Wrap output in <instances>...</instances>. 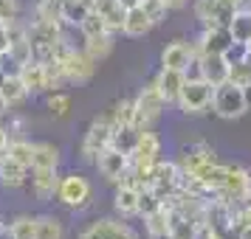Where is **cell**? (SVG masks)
Here are the masks:
<instances>
[{
    "instance_id": "7402d4cb",
    "label": "cell",
    "mask_w": 251,
    "mask_h": 239,
    "mask_svg": "<svg viewBox=\"0 0 251 239\" xmlns=\"http://www.w3.org/2000/svg\"><path fill=\"white\" fill-rule=\"evenodd\" d=\"M113 208H116V214L122 217V219L138 217V189L119 183V186H116V194H113Z\"/></svg>"
},
{
    "instance_id": "ac0fdd59",
    "label": "cell",
    "mask_w": 251,
    "mask_h": 239,
    "mask_svg": "<svg viewBox=\"0 0 251 239\" xmlns=\"http://www.w3.org/2000/svg\"><path fill=\"white\" fill-rule=\"evenodd\" d=\"M91 228L99 234L102 239H141L133 231V228L127 225L125 219L119 217V219H113V217H104V219H93Z\"/></svg>"
},
{
    "instance_id": "5b68a950",
    "label": "cell",
    "mask_w": 251,
    "mask_h": 239,
    "mask_svg": "<svg viewBox=\"0 0 251 239\" xmlns=\"http://www.w3.org/2000/svg\"><path fill=\"white\" fill-rule=\"evenodd\" d=\"M133 102H136V118H133V124H136L138 130H152V124H155L161 115H164V110H167V102H164L161 90L155 87V82H150L147 87H141Z\"/></svg>"
},
{
    "instance_id": "9c48e42d",
    "label": "cell",
    "mask_w": 251,
    "mask_h": 239,
    "mask_svg": "<svg viewBox=\"0 0 251 239\" xmlns=\"http://www.w3.org/2000/svg\"><path fill=\"white\" fill-rule=\"evenodd\" d=\"M152 189L161 197H170L181 189V166L175 160H155L152 163Z\"/></svg>"
},
{
    "instance_id": "b9f144b4",
    "label": "cell",
    "mask_w": 251,
    "mask_h": 239,
    "mask_svg": "<svg viewBox=\"0 0 251 239\" xmlns=\"http://www.w3.org/2000/svg\"><path fill=\"white\" fill-rule=\"evenodd\" d=\"M20 17V3L17 0H0V20L3 23H12Z\"/></svg>"
},
{
    "instance_id": "816d5d0a",
    "label": "cell",
    "mask_w": 251,
    "mask_h": 239,
    "mask_svg": "<svg viewBox=\"0 0 251 239\" xmlns=\"http://www.w3.org/2000/svg\"><path fill=\"white\" fill-rule=\"evenodd\" d=\"M237 239H251V225L240 222V225H237Z\"/></svg>"
},
{
    "instance_id": "f546056e",
    "label": "cell",
    "mask_w": 251,
    "mask_h": 239,
    "mask_svg": "<svg viewBox=\"0 0 251 239\" xmlns=\"http://www.w3.org/2000/svg\"><path fill=\"white\" fill-rule=\"evenodd\" d=\"M6 155L14 158L17 163H23L25 169H31L34 166V144L28 141V138H12L9 141V147H6Z\"/></svg>"
},
{
    "instance_id": "7a4b0ae2",
    "label": "cell",
    "mask_w": 251,
    "mask_h": 239,
    "mask_svg": "<svg viewBox=\"0 0 251 239\" xmlns=\"http://www.w3.org/2000/svg\"><path fill=\"white\" fill-rule=\"evenodd\" d=\"M59 205H65L71 211H82V208H88L93 200V186L91 180L79 174V172H68V174H62L57 183V197H54Z\"/></svg>"
},
{
    "instance_id": "74e56055",
    "label": "cell",
    "mask_w": 251,
    "mask_h": 239,
    "mask_svg": "<svg viewBox=\"0 0 251 239\" xmlns=\"http://www.w3.org/2000/svg\"><path fill=\"white\" fill-rule=\"evenodd\" d=\"M231 85H237V87H246L249 90L251 87V65L246 62V59H240V62H231L228 65V79Z\"/></svg>"
},
{
    "instance_id": "836d02e7",
    "label": "cell",
    "mask_w": 251,
    "mask_h": 239,
    "mask_svg": "<svg viewBox=\"0 0 251 239\" xmlns=\"http://www.w3.org/2000/svg\"><path fill=\"white\" fill-rule=\"evenodd\" d=\"M14 239H37V214H17L9 222Z\"/></svg>"
},
{
    "instance_id": "8d00e7d4",
    "label": "cell",
    "mask_w": 251,
    "mask_h": 239,
    "mask_svg": "<svg viewBox=\"0 0 251 239\" xmlns=\"http://www.w3.org/2000/svg\"><path fill=\"white\" fill-rule=\"evenodd\" d=\"M48 113L54 115V118H68L71 115V96L62 90H51L48 96Z\"/></svg>"
},
{
    "instance_id": "f907efd6",
    "label": "cell",
    "mask_w": 251,
    "mask_h": 239,
    "mask_svg": "<svg viewBox=\"0 0 251 239\" xmlns=\"http://www.w3.org/2000/svg\"><path fill=\"white\" fill-rule=\"evenodd\" d=\"M164 3H167V9H170V12H178V9H183L189 0H164Z\"/></svg>"
},
{
    "instance_id": "44dd1931",
    "label": "cell",
    "mask_w": 251,
    "mask_h": 239,
    "mask_svg": "<svg viewBox=\"0 0 251 239\" xmlns=\"http://www.w3.org/2000/svg\"><path fill=\"white\" fill-rule=\"evenodd\" d=\"M91 9L99 17H102L107 28L110 31H122V23H125V9H122V3L119 0H91Z\"/></svg>"
},
{
    "instance_id": "ab89813d",
    "label": "cell",
    "mask_w": 251,
    "mask_h": 239,
    "mask_svg": "<svg viewBox=\"0 0 251 239\" xmlns=\"http://www.w3.org/2000/svg\"><path fill=\"white\" fill-rule=\"evenodd\" d=\"M138 6H141L144 14L152 20V25H161L164 20H167V14H170V9H167V3H164V0H141Z\"/></svg>"
},
{
    "instance_id": "52a82bcc",
    "label": "cell",
    "mask_w": 251,
    "mask_h": 239,
    "mask_svg": "<svg viewBox=\"0 0 251 239\" xmlns=\"http://www.w3.org/2000/svg\"><path fill=\"white\" fill-rule=\"evenodd\" d=\"M59 62H62V70H65L68 85H88V82L93 79V73H96V65H99V62L91 59L82 48H71Z\"/></svg>"
},
{
    "instance_id": "1f68e13d",
    "label": "cell",
    "mask_w": 251,
    "mask_h": 239,
    "mask_svg": "<svg viewBox=\"0 0 251 239\" xmlns=\"http://www.w3.org/2000/svg\"><path fill=\"white\" fill-rule=\"evenodd\" d=\"M37 239H65V225L54 214H37Z\"/></svg>"
},
{
    "instance_id": "ee69618b",
    "label": "cell",
    "mask_w": 251,
    "mask_h": 239,
    "mask_svg": "<svg viewBox=\"0 0 251 239\" xmlns=\"http://www.w3.org/2000/svg\"><path fill=\"white\" fill-rule=\"evenodd\" d=\"M201 239H237V228H228L223 234H217V231H201Z\"/></svg>"
},
{
    "instance_id": "2e32d148",
    "label": "cell",
    "mask_w": 251,
    "mask_h": 239,
    "mask_svg": "<svg viewBox=\"0 0 251 239\" xmlns=\"http://www.w3.org/2000/svg\"><path fill=\"white\" fill-rule=\"evenodd\" d=\"M183 70H170V68H161L155 73V87L161 90L164 102L167 104H178V96H181V87H183Z\"/></svg>"
},
{
    "instance_id": "d590c367",
    "label": "cell",
    "mask_w": 251,
    "mask_h": 239,
    "mask_svg": "<svg viewBox=\"0 0 251 239\" xmlns=\"http://www.w3.org/2000/svg\"><path fill=\"white\" fill-rule=\"evenodd\" d=\"M43 68H46V82H48V90H62L68 79H65V70H62V62L59 59H48L43 62Z\"/></svg>"
},
{
    "instance_id": "4fadbf2b",
    "label": "cell",
    "mask_w": 251,
    "mask_h": 239,
    "mask_svg": "<svg viewBox=\"0 0 251 239\" xmlns=\"http://www.w3.org/2000/svg\"><path fill=\"white\" fill-rule=\"evenodd\" d=\"M28 180H31V194L40 203H51L57 197V183H59L57 169H31Z\"/></svg>"
},
{
    "instance_id": "4316f807",
    "label": "cell",
    "mask_w": 251,
    "mask_h": 239,
    "mask_svg": "<svg viewBox=\"0 0 251 239\" xmlns=\"http://www.w3.org/2000/svg\"><path fill=\"white\" fill-rule=\"evenodd\" d=\"M31 169H59V147L51 141L34 144V166Z\"/></svg>"
},
{
    "instance_id": "484cf974",
    "label": "cell",
    "mask_w": 251,
    "mask_h": 239,
    "mask_svg": "<svg viewBox=\"0 0 251 239\" xmlns=\"http://www.w3.org/2000/svg\"><path fill=\"white\" fill-rule=\"evenodd\" d=\"M0 93H3V99H6V104L9 107H20V104L31 96V93L25 90V85L20 82V76H3V82H0Z\"/></svg>"
},
{
    "instance_id": "d4e9b609",
    "label": "cell",
    "mask_w": 251,
    "mask_h": 239,
    "mask_svg": "<svg viewBox=\"0 0 251 239\" xmlns=\"http://www.w3.org/2000/svg\"><path fill=\"white\" fill-rule=\"evenodd\" d=\"M170 239H201V225L170 208Z\"/></svg>"
},
{
    "instance_id": "7c38bea8",
    "label": "cell",
    "mask_w": 251,
    "mask_h": 239,
    "mask_svg": "<svg viewBox=\"0 0 251 239\" xmlns=\"http://www.w3.org/2000/svg\"><path fill=\"white\" fill-rule=\"evenodd\" d=\"M192 12H195V20L203 25V28L206 25H228L231 17H234V9L220 6L217 0H195Z\"/></svg>"
},
{
    "instance_id": "11a10c76",
    "label": "cell",
    "mask_w": 251,
    "mask_h": 239,
    "mask_svg": "<svg viewBox=\"0 0 251 239\" xmlns=\"http://www.w3.org/2000/svg\"><path fill=\"white\" fill-rule=\"evenodd\" d=\"M119 3H122V9L127 12V9H136V6L141 3V0H119Z\"/></svg>"
},
{
    "instance_id": "bcb514c9",
    "label": "cell",
    "mask_w": 251,
    "mask_h": 239,
    "mask_svg": "<svg viewBox=\"0 0 251 239\" xmlns=\"http://www.w3.org/2000/svg\"><path fill=\"white\" fill-rule=\"evenodd\" d=\"M240 222H246V225H251V203H246L243 208H240ZM237 222V225H240Z\"/></svg>"
},
{
    "instance_id": "7dc6e473",
    "label": "cell",
    "mask_w": 251,
    "mask_h": 239,
    "mask_svg": "<svg viewBox=\"0 0 251 239\" xmlns=\"http://www.w3.org/2000/svg\"><path fill=\"white\" fill-rule=\"evenodd\" d=\"M217 3H220V6H228V9H234V12H237V9H243L249 0H217Z\"/></svg>"
},
{
    "instance_id": "8992f818",
    "label": "cell",
    "mask_w": 251,
    "mask_h": 239,
    "mask_svg": "<svg viewBox=\"0 0 251 239\" xmlns=\"http://www.w3.org/2000/svg\"><path fill=\"white\" fill-rule=\"evenodd\" d=\"M110 135H113V124H110V118L107 113L104 115H96L88 127V132L82 138V147H79V155L85 163H93V160L99 158V152L110 147Z\"/></svg>"
},
{
    "instance_id": "e575fe53",
    "label": "cell",
    "mask_w": 251,
    "mask_h": 239,
    "mask_svg": "<svg viewBox=\"0 0 251 239\" xmlns=\"http://www.w3.org/2000/svg\"><path fill=\"white\" fill-rule=\"evenodd\" d=\"M76 28H79L82 40H85V37H99V34H107V31H110V28H107V23H104L102 17L93 12V9H91L88 14H85V20H82V23L76 25ZM110 34H113V31H110Z\"/></svg>"
},
{
    "instance_id": "d6986e66",
    "label": "cell",
    "mask_w": 251,
    "mask_h": 239,
    "mask_svg": "<svg viewBox=\"0 0 251 239\" xmlns=\"http://www.w3.org/2000/svg\"><path fill=\"white\" fill-rule=\"evenodd\" d=\"M201 62V76L212 85H223L228 79V62L223 54H201L198 57Z\"/></svg>"
},
{
    "instance_id": "ba28073f",
    "label": "cell",
    "mask_w": 251,
    "mask_h": 239,
    "mask_svg": "<svg viewBox=\"0 0 251 239\" xmlns=\"http://www.w3.org/2000/svg\"><path fill=\"white\" fill-rule=\"evenodd\" d=\"M234 40L228 34V25H206L201 37L192 40L189 45H192V54L195 57H201V54H226V48L231 45Z\"/></svg>"
},
{
    "instance_id": "c3c4849f",
    "label": "cell",
    "mask_w": 251,
    "mask_h": 239,
    "mask_svg": "<svg viewBox=\"0 0 251 239\" xmlns=\"http://www.w3.org/2000/svg\"><path fill=\"white\" fill-rule=\"evenodd\" d=\"M0 239H14V231L9 222H0Z\"/></svg>"
},
{
    "instance_id": "8fae6325",
    "label": "cell",
    "mask_w": 251,
    "mask_h": 239,
    "mask_svg": "<svg viewBox=\"0 0 251 239\" xmlns=\"http://www.w3.org/2000/svg\"><path fill=\"white\" fill-rule=\"evenodd\" d=\"M93 166L99 169V174H102L104 180L119 183V177H122L127 172V166H130V155L119 152L116 147H107L104 152H99V158L93 160Z\"/></svg>"
},
{
    "instance_id": "f35d334b",
    "label": "cell",
    "mask_w": 251,
    "mask_h": 239,
    "mask_svg": "<svg viewBox=\"0 0 251 239\" xmlns=\"http://www.w3.org/2000/svg\"><path fill=\"white\" fill-rule=\"evenodd\" d=\"M161 203H164V197L155 189H141L138 192V217H147L152 211H158Z\"/></svg>"
},
{
    "instance_id": "db71d44e",
    "label": "cell",
    "mask_w": 251,
    "mask_h": 239,
    "mask_svg": "<svg viewBox=\"0 0 251 239\" xmlns=\"http://www.w3.org/2000/svg\"><path fill=\"white\" fill-rule=\"evenodd\" d=\"M9 113H12V107L6 104V99H3V93H0V118H3V115H9Z\"/></svg>"
},
{
    "instance_id": "e0dca14e",
    "label": "cell",
    "mask_w": 251,
    "mask_h": 239,
    "mask_svg": "<svg viewBox=\"0 0 251 239\" xmlns=\"http://www.w3.org/2000/svg\"><path fill=\"white\" fill-rule=\"evenodd\" d=\"M28 174H31V169H25L23 163L9 158L6 152L0 155V186L3 189H20V186H25Z\"/></svg>"
},
{
    "instance_id": "83f0119b",
    "label": "cell",
    "mask_w": 251,
    "mask_h": 239,
    "mask_svg": "<svg viewBox=\"0 0 251 239\" xmlns=\"http://www.w3.org/2000/svg\"><path fill=\"white\" fill-rule=\"evenodd\" d=\"M82 51H85L91 59L102 62V59H107L110 54H113V34L107 31V34H99V37H85Z\"/></svg>"
},
{
    "instance_id": "d6a6232c",
    "label": "cell",
    "mask_w": 251,
    "mask_h": 239,
    "mask_svg": "<svg viewBox=\"0 0 251 239\" xmlns=\"http://www.w3.org/2000/svg\"><path fill=\"white\" fill-rule=\"evenodd\" d=\"M107 118H110L113 127L133 124V118H136V102H133V99H119V102L107 110Z\"/></svg>"
},
{
    "instance_id": "30bf717a",
    "label": "cell",
    "mask_w": 251,
    "mask_h": 239,
    "mask_svg": "<svg viewBox=\"0 0 251 239\" xmlns=\"http://www.w3.org/2000/svg\"><path fill=\"white\" fill-rule=\"evenodd\" d=\"M155 160H161V138L152 130H141L133 152H130V163L133 166H152Z\"/></svg>"
},
{
    "instance_id": "7bdbcfd3",
    "label": "cell",
    "mask_w": 251,
    "mask_h": 239,
    "mask_svg": "<svg viewBox=\"0 0 251 239\" xmlns=\"http://www.w3.org/2000/svg\"><path fill=\"white\" fill-rule=\"evenodd\" d=\"M246 54H249V45L246 43H231V45L226 48V62L231 65V62H240V59H246Z\"/></svg>"
},
{
    "instance_id": "cb8c5ba5",
    "label": "cell",
    "mask_w": 251,
    "mask_h": 239,
    "mask_svg": "<svg viewBox=\"0 0 251 239\" xmlns=\"http://www.w3.org/2000/svg\"><path fill=\"white\" fill-rule=\"evenodd\" d=\"M20 82L25 85V90L28 93H46L48 90V82H46V68H43V62H34V59H28L23 68H20Z\"/></svg>"
},
{
    "instance_id": "603a6c76",
    "label": "cell",
    "mask_w": 251,
    "mask_h": 239,
    "mask_svg": "<svg viewBox=\"0 0 251 239\" xmlns=\"http://www.w3.org/2000/svg\"><path fill=\"white\" fill-rule=\"evenodd\" d=\"M150 31H152V20L144 14V9H141V6L127 9V12H125V23H122V34L138 40V37L150 34Z\"/></svg>"
},
{
    "instance_id": "60d3db41",
    "label": "cell",
    "mask_w": 251,
    "mask_h": 239,
    "mask_svg": "<svg viewBox=\"0 0 251 239\" xmlns=\"http://www.w3.org/2000/svg\"><path fill=\"white\" fill-rule=\"evenodd\" d=\"M23 65H25V62H20L9 48H6V51H0V73H3V76H17Z\"/></svg>"
},
{
    "instance_id": "9f6ffc18",
    "label": "cell",
    "mask_w": 251,
    "mask_h": 239,
    "mask_svg": "<svg viewBox=\"0 0 251 239\" xmlns=\"http://www.w3.org/2000/svg\"><path fill=\"white\" fill-rule=\"evenodd\" d=\"M246 62H249V65H251V48H249V54H246Z\"/></svg>"
},
{
    "instance_id": "ffe728a7",
    "label": "cell",
    "mask_w": 251,
    "mask_h": 239,
    "mask_svg": "<svg viewBox=\"0 0 251 239\" xmlns=\"http://www.w3.org/2000/svg\"><path fill=\"white\" fill-rule=\"evenodd\" d=\"M198 183H203L209 192H220V186H223V177H226V163H220V160H206L201 163L195 172H189Z\"/></svg>"
},
{
    "instance_id": "3957f363",
    "label": "cell",
    "mask_w": 251,
    "mask_h": 239,
    "mask_svg": "<svg viewBox=\"0 0 251 239\" xmlns=\"http://www.w3.org/2000/svg\"><path fill=\"white\" fill-rule=\"evenodd\" d=\"M217 200L228 205H246L251 203V169L243 163H226V177L217 192Z\"/></svg>"
},
{
    "instance_id": "f5cc1de1",
    "label": "cell",
    "mask_w": 251,
    "mask_h": 239,
    "mask_svg": "<svg viewBox=\"0 0 251 239\" xmlns=\"http://www.w3.org/2000/svg\"><path fill=\"white\" fill-rule=\"evenodd\" d=\"M79 239H102V237H99V234H96V231H93L91 225H88V228H85V231L79 234Z\"/></svg>"
},
{
    "instance_id": "681fc988",
    "label": "cell",
    "mask_w": 251,
    "mask_h": 239,
    "mask_svg": "<svg viewBox=\"0 0 251 239\" xmlns=\"http://www.w3.org/2000/svg\"><path fill=\"white\" fill-rule=\"evenodd\" d=\"M9 48V37H6V23L0 20V51H6Z\"/></svg>"
},
{
    "instance_id": "f1b7e54d",
    "label": "cell",
    "mask_w": 251,
    "mask_h": 239,
    "mask_svg": "<svg viewBox=\"0 0 251 239\" xmlns=\"http://www.w3.org/2000/svg\"><path fill=\"white\" fill-rule=\"evenodd\" d=\"M228 34H231L234 43H246V45H249V40H251V9L243 6V9L234 12L231 23H228Z\"/></svg>"
},
{
    "instance_id": "f6af8a7d",
    "label": "cell",
    "mask_w": 251,
    "mask_h": 239,
    "mask_svg": "<svg viewBox=\"0 0 251 239\" xmlns=\"http://www.w3.org/2000/svg\"><path fill=\"white\" fill-rule=\"evenodd\" d=\"M9 141H12V135H9V130L0 124V155L6 152V147H9Z\"/></svg>"
},
{
    "instance_id": "9a60e30c",
    "label": "cell",
    "mask_w": 251,
    "mask_h": 239,
    "mask_svg": "<svg viewBox=\"0 0 251 239\" xmlns=\"http://www.w3.org/2000/svg\"><path fill=\"white\" fill-rule=\"evenodd\" d=\"M206 160H217L215 149L209 147V144H203V141H198V144H186V147L178 152V166H181V172H195L201 163H206Z\"/></svg>"
},
{
    "instance_id": "6da1fadb",
    "label": "cell",
    "mask_w": 251,
    "mask_h": 239,
    "mask_svg": "<svg viewBox=\"0 0 251 239\" xmlns=\"http://www.w3.org/2000/svg\"><path fill=\"white\" fill-rule=\"evenodd\" d=\"M212 113H215L217 118H223V121L243 118V115L249 113V90L231 85V82L215 85V93H212Z\"/></svg>"
},
{
    "instance_id": "4dcf8cb0",
    "label": "cell",
    "mask_w": 251,
    "mask_h": 239,
    "mask_svg": "<svg viewBox=\"0 0 251 239\" xmlns=\"http://www.w3.org/2000/svg\"><path fill=\"white\" fill-rule=\"evenodd\" d=\"M138 130L136 124H125V127H113V135H110V147H116L119 152H125V155H130L133 152V147H136L138 141Z\"/></svg>"
},
{
    "instance_id": "5bb4252c",
    "label": "cell",
    "mask_w": 251,
    "mask_h": 239,
    "mask_svg": "<svg viewBox=\"0 0 251 239\" xmlns=\"http://www.w3.org/2000/svg\"><path fill=\"white\" fill-rule=\"evenodd\" d=\"M192 59H195L192 45H189L186 40H172L170 45L161 51V68H170V70H186Z\"/></svg>"
},
{
    "instance_id": "277c9868",
    "label": "cell",
    "mask_w": 251,
    "mask_h": 239,
    "mask_svg": "<svg viewBox=\"0 0 251 239\" xmlns=\"http://www.w3.org/2000/svg\"><path fill=\"white\" fill-rule=\"evenodd\" d=\"M212 93L215 85L206 82L203 76H195V79H183L181 96H178V110L186 115H203L212 110Z\"/></svg>"
}]
</instances>
